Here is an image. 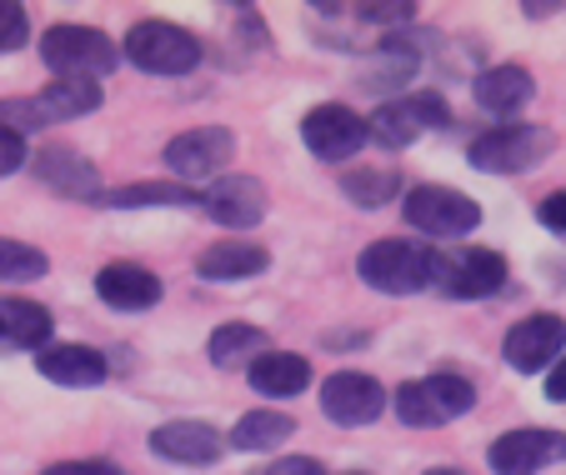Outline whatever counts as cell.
I'll return each instance as SVG.
<instances>
[{
  "mask_svg": "<svg viewBox=\"0 0 566 475\" xmlns=\"http://www.w3.org/2000/svg\"><path fill=\"white\" fill-rule=\"evenodd\" d=\"M101 106V81H51L35 95H15V101H0V130L11 136H31L45 126H65V120H81Z\"/></svg>",
  "mask_w": 566,
  "mask_h": 475,
  "instance_id": "1",
  "label": "cell"
},
{
  "mask_svg": "<svg viewBox=\"0 0 566 475\" xmlns=\"http://www.w3.org/2000/svg\"><path fill=\"white\" fill-rule=\"evenodd\" d=\"M356 275H361L371 291H386V296H411V291L431 285V275H437V251L421 241H407V235H391V241L366 245L361 261H356Z\"/></svg>",
  "mask_w": 566,
  "mask_h": 475,
  "instance_id": "2",
  "label": "cell"
},
{
  "mask_svg": "<svg viewBox=\"0 0 566 475\" xmlns=\"http://www.w3.org/2000/svg\"><path fill=\"white\" fill-rule=\"evenodd\" d=\"M41 61L55 71V81H101V75L116 71L120 51L111 35L91 31V25H51L41 35Z\"/></svg>",
  "mask_w": 566,
  "mask_h": 475,
  "instance_id": "3",
  "label": "cell"
},
{
  "mask_svg": "<svg viewBox=\"0 0 566 475\" xmlns=\"http://www.w3.org/2000/svg\"><path fill=\"white\" fill-rule=\"evenodd\" d=\"M391 405H396V415H401V425H411V431H437V425L467 415L471 405H476V391H471V380H461V376H427V380L401 386Z\"/></svg>",
  "mask_w": 566,
  "mask_h": 475,
  "instance_id": "4",
  "label": "cell"
},
{
  "mask_svg": "<svg viewBox=\"0 0 566 475\" xmlns=\"http://www.w3.org/2000/svg\"><path fill=\"white\" fill-rule=\"evenodd\" d=\"M556 136L546 126H502V130H486V136L471 140L467 160L486 176H522V170L542 166L552 156Z\"/></svg>",
  "mask_w": 566,
  "mask_h": 475,
  "instance_id": "5",
  "label": "cell"
},
{
  "mask_svg": "<svg viewBox=\"0 0 566 475\" xmlns=\"http://www.w3.org/2000/svg\"><path fill=\"white\" fill-rule=\"evenodd\" d=\"M126 61L146 75H186L201 65V41L171 21H140L126 35Z\"/></svg>",
  "mask_w": 566,
  "mask_h": 475,
  "instance_id": "6",
  "label": "cell"
},
{
  "mask_svg": "<svg viewBox=\"0 0 566 475\" xmlns=\"http://www.w3.org/2000/svg\"><path fill=\"white\" fill-rule=\"evenodd\" d=\"M451 126V106L441 101L437 91H411V95H396L366 120V136L381 140V146L401 150L411 140H421L427 130H447Z\"/></svg>",
  "mask_w": 566,
  "mask_h": 475,
  "instance_id": "7",
  "label": "cell"
},
{
  "mask_svg": "<svg viewBox=\"0 0 566 475\" xmlns=\"http://www.w3.org/2000/svg\"><path fill=\"white\" fill-rule=\"evenodd\" d=\"M401 211H407L411 231L431 235V241H457V235H471L481 225V205L451 186H417Z\"/></svg>",
  "mask_w": 566,
  "mask_h": 475,
  "instance_id": "8",
  "label": "cell"
},
{
  "mask_svg": "<svg viewBox=\"0 0 566 475\" xmlns=\"http://www.w3.org/2000/svg\"><path fill=\"white\" fill-rule=\"evenodd\" d=\"M196 205H201L216 225H226V231H251V225L266 221L271 201L256 176H216L211 186L196 196Z\"/></svg>",
  "mask_w": 566,
  "mask_h": 475,
  "instance_id": "9",
  "label": "cell"
},
{
  "mask_svg": "<svg viewBox=\"0 0 566 475\" xmlns=\"http://www.w3.org/2000/svg\"><path fill=\"white\" fill-rule=\"evenodd\" d=\"M441 296L451 300H481L506 285V261L496 251H457L437 255V275H431Z\"/></svg>",
  "mask_w": 566,
  "mask_h": 475,
  "instance_id": "10",
  "label": "cell"
},
{
  "mask_svg": "<svg viewBox=\"0 0 566 475\" xmlns=\"http://www.w3.org/2000/svg\"><path fill=\"white\" fill-rule=\"evenodd\" d=\"M235 156V136L226 126H196L166 146V166L181 180H216Z\"/></svg>",
  "mask_w": 566,
  "mask_h": 475,
  "instance_id": "11",
  "label": "cell"
},
{
  "mask_svg": "<svg viewBox=\"0 0 566 475\" xmlns=\"http://www.w3.org/2000/svg\"><path fill=\"white\" fill-rule=\"evenodd\" d=\"M486 461H492L496 475H536V471H546V465L566 461V435L542 431V425H532V431H506L492 441Z\"/></svg>",
  "mask_w": 566,
  "mask_h": 475,
  "instance_id": "12",
  "label": "cell"
},
{
  "mask_svg": "<svg viewBox=\"0 0 566 475\" xmlns=\"http://www.w3.org/2000/svg\"><path fill=\"white\" fill-rule=\"evenodd\" d=\"M566 350V320L562 316H526L506 330L502 340V356L512 370L532 376V370H546L552 360H562Z\"/></svg>",
  "mask_w": 566,
  "mask_h": 475,
  "instance_id": "13",
  "label": "cell"
},
{
  "mask_svg": "<svg viewBox=\"0 0 566 475\" xmlns=\"http://www.w3.org/2000/svg\"><path fill=\"white\" fill-rule=\"evenodd\" d=\"M321 411L336 425H371L376 415L386 411V391L376 376H361V370H342L321 386Z\"/></svg>",
  "mask_w": 566,
  "mask_h": 475,
  "instance_id": "14",
  "label": "cell"
},
{
  "mask_svg": "<svg viewBox=\"0 0 566 475\" xmlns=\"http://www.w3.org/2000/svg\"><path fill=\"white\" fill-rule=\"evenodd\" d=\"M301 140L311 146L316 160H352L356 150L366 146V120L346 106H316L306 120H301Z\"/></svg>",
  "mask_w": 566,
  "mask_h": 475,
  "instance_id": "15",
  "label": "cell"
},
{
  "mask_svg": "<svg viewBox=\"0 0 566 475\" xmlns=\"http://www.w3.org/2000/svg\"><path fill=\"white\" fill-rule=\"evenodd\" d=\"M31 176L41 186H51L55 196H71V201H101V176L86 156H75L65 146H45L41 156L31 160Z\"/></svg>",
  "mask_w": 566,
  "mask_h": 475,
  "instance_id": "16",
  "label": "cell"
},
{
  "mask_svg": "<svg viewBox=\"0 0 566 475\" xmlns=\"http://www.w3.org/2000/svg\"><path fill=\"white\" fill-rule=\"evenodd\" d=\"M150 451L171 465H211L226 451V441L206 421H166L150 431Z\"/></svg>",
  "mask_w": 566,
  "mask_h": 475,
  "instance_id": "17",
  "label": "cell"
},
{
  "mask_svg": "<svg viewBox=\"0 0 566 475\" xmlns=\"http://www.w3.org/2000/svg\"><path fill=\"white\" fill-rule=\"evenodd\" d=\"M35 370H41L51 386H65V391H91L111 376L106 356L96 346H45L35 356Z\"/></svg>",
  "mask_w": 566,
  "mask_h": 475,
  "instance_id": "18",
  "label": "cell"
},
{
  "mask_svg": "<svg viewBox=\"0 0 566 475\" xmlns=\"http://www.w3.org/2000/svg\"><path fill=\"white\" fill-rule=\"evenodd\" d=\"M160 291H166L160 275L146 271V265H130V261H111V265H101V275H96V296L116 310H150L160 300Z\"/></svg>",
  "mask_w": 566,
  "mask_h": 475,
  "instance_id": "19",
  "label": "cell"
},
{
  "mask_svg": "<svg viewBox=\"0 0 566 475\" xmlns=\"http://www.w3.org/2000/svg\"><path fill=\"white\" fill-rule=\"evenodd\" d=\"M471 95H476V106L486 116H512V110H522L536 95V81L522 65H492V71H481L471 81Z\"/></svg>",
  "mask_w": 566,
  "mask_h": 475,
  "instance_id": "20",
  "label": "cell"
},
{
  "mask_svg": "<svg viewBox=\"0 0 566 475\" xmlns=\"http://www.w3.org/2000/svg\"><path fill=\"white\" fill-rule=\"evenodd\" d=\"M271 265V251L256 241H216L201 251V261H196V275L201 281H251V275H261Z\"/></svg>",
  "mask_w": 566,
  "mask_h": 475,
  "instance_id": "21",
  "label": "cell"
},
{
  "mask_svg": "<svg viewBox=\"0 0 566 475\" xmlns=\"http://www.w3.org/2000/svg\"><path fill=\"white\" fill-rule=\"evenodd\" d=\"M247 376H251V391L271 395V401H296V395L311 386V360L291 356V350H266Z\"/></svg>",
  "mask_w": 566,
  "mask_h": 475,
  "instance_id": "22",
  "label": "cell"
},
{
  "mask_svg": "<svg viewBox=\"0 0 566 475\" xmlns=\"http://www.w3.org/2000/svg\"><path fill=\"white\" fill-rule=\"evenodd\" d=\"M266 330L247 326V320H231V326H216L211 340H206V356L221 370H251L261 356H266Z\"/></svg>",
  "mask_w": 566,
  "mask_h": 475,
  "instance_id": "23",
  "label": "cell"
},
{
  "mask_svg": "<svg viewBox=\"0 0 566 475\" xmlns=\"http://www.w3.org/2000/svg\"><path fill=\"white\" fill-rule=\"evenodd\" d=\"M51 330H55V320L41 300L0 296V340H11V346H45Z\"/></svg>",
  "mask_w": 566,
  "mask_h": 475,
  "instance_id": "24",
  "label": "cell"
},
{
  "mask_svg": "<svg viewBox=\"0 0 566 475\" xmlns=\"http://www.w3.org/2000/svg\"><path fill=\"white\" fill-rule=\"evenodd\" d=\"M101 205H111V211H140V205H196V190L176 186V180H136V186L101 190Z\"/></svg>",
  "mask_w": 566,
  "mask_h": 475,
  "instance_id": "25",
  "label": "cell"
},
{
  "mask_svg": "<svg viewBox=\"0 0 566 475\" xmlns=\"http://www.w3.org/2000/svg\"><path fill=\"white\" fill-rule=\"evenodd\" d=\"M291 431H296V421L291 415H281V411H251V415H241L235 421V431H231V445L235 451H276V445H286L291 441Z\"/></svg>",
  "mask_w": 566,
  "mask_h": 475,
  "instance_id": "26",
  "label": "cell"
},
{
  "mask_svg": "<svg viewBox=\"0 0 566 475\" xmlns=\"http://www.w3.org/2000/svg\"><path fill=\"white\" fill-rule=\"evenodd\" d=\"M45 271H51L45 251H35V245H25V241H6V235H0V281H6V285L41 281Z\"/></svg>",
  "mask_w": 566,
  "mask_h": 475,
  "instance_id": "27",
  "label": "cell"
},
{
  "mask_svg": "<svg viewBox=\"0 0 566 475\" xmlns=\"http://www.w3.org/2000/svg\"><path fill=\"white\" fill-rule=\"evenodd\" d=\"M396 186H401L396 170H352V176L342 180V196L352 205H386L396 196Z\"/></svg>",
  "mask_w": 566,
  "mask_h": 475,
  "instance_id": "28",
  "label": "cell"
},
{
  "mask_svg": "<svg viewBox=\"0 0 566 475\" xmlns=\"http://www.w3.org/2000/svg\"><path fill=\"white\" fill-rule=\"evenodd\" d=\"M25 41H31V15L21 6H11V0H0V55L21 51Z\"/></svg>",
  "mask_w": 566,
  "mask_h": 475,
  "instance_id": "29",
  "label": "cell"
},
{
  "mask_svg": "<svg viewBox=\"0 0 566 475\" xmlns=\"http://www.w3.org/2000/svg\"><path fill=\"white\" fill-rule=\"evenodd\" d=\"M256 475H326V471H321L316 455H286V461H276V465H261Z\"/></svg>",
  "mask_w": 566,
  "mask_h": 475,
  "instance_id": "30",
  "label": "cell"
},
{
  "mask_svg": "<svg viewBox=\"0 0 566 475\" xmlns=\"http://www.w3.org/2000/svg\"><path fill=\"white\" fill-rule=\"evenodd\" d=\"M25 166V140L11 136V130H0V176H15Z\"/></svg>",
  "mask_w": 566,
  "mask_h": 475,
  "instance_id": "31",
  "label": "cell"
},
{
  "mask_svg": "<svg viewBox=\"0 0 566 475\" xmlns=\"http://www.w3.org/2000/svg\"><path fill=\"white\" fill-rule=\"evenodd\" d=\"M41 475H120L111 461H61V465H45Z\"/></svg>",
  "mask_w": 566,
  "mask_h": 475,
  "instance_id": "32",
  "label": "cell"
},
{
  "mask_svg": "<svg viewBox=\"0 0 566 475\" xmlns=\"http://www.w3.org/2000/svg\"><path fill=\"white\" fill-rule=\"evenodd\" d=\"M536 215H542V225H546V231H552V235H566V190H556V196H546V201H542V211H536Z\"/></svg>",
  "mask_w": 566,
  "mask_h": 475,
  "instance_id": "33",
  "label": "cell"
},
{
  "mask_svg": "<svg viewBox=\"0 0 566 475\" xmlns=\"http://www.w3.org/2000/svg\"><path fill=\"white\" fill-rule=\"evenodd\" d=\"M546 401L566 405V356L552 366V376H546Z\"/></svg>",
  "mask_w": 566,
  "mask_h": 475,
  "instance_id": "34",
  "label": "cell"
},
{
  "mask_svg": "<svg viewBox=\"0 0 566 475\" xmlns=\"http://www.w3.org/2000/svg\"><path fill=\"white\" fill-rule=\"evenodd\" d=\"M526 21H546V15H556V6H546V0H536V6H522Z\"/></svg>",
  "mask_w": 566,
  "mask_h": 475,
  "instance_id": "35",
  "label": "cell"
},
{
  "mask_svg": "<svg viewBox=\"0 0 566 475\" xmlns=\"http://www.w3.org/2000/svg\"><path fill=\"white\" fill-rule=\"evenodd\" d=\"M427 475H461V471H427Z\"/></svg>",
  "mask_w": 566,
  "mask_h": 475,
  "instance_id": "36",
  "label": "cell"
}]
</instances>
